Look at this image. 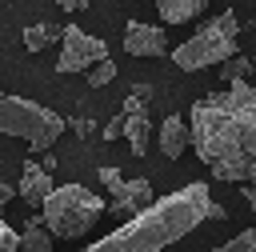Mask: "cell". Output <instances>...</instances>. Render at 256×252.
Wrapping results in <instances>:
<instances>
[{
	"label": "cell",
	"instance_id": "cell-1",
	"mask_svg": "<svg viewBox=\"0 0 256 252\" xmlns=\"http://www.w3.org/2000/svg\"><path fill=\"white\" fill-rule=\"evenodd\" d=\"M192 148L216 180L256 184V88L248 80L192 104Z\"/></svg>",
	"mask_w": 256,
	"mask_h": 252
},
{
	"label": "cell",
	"instance_id": "cell-2",
	"mask_svg": "<svg viewBox=\"0 0 256 252\" xmlns=\"http://www.w3.org/2000/svg\"><path fill=\"white\" fill-rule=\"evenodd\" d=\"M208 184H184L176 192H168L164 200H156L152 208H144L140 216L124 220L116 232H108L100 244L84 248V252H160L168 244H176L180 236H188L200 220H208Z\"/></svg>",
	"mask_w": 256,
	"mask_h": 252
},
{
	"label": "cell",
	"instance_id": "cell-3",
	"mask_svg": "<svg viewBox=\"0 0 256 252\" xmlns=\"http://www.w3.org/2000/svg\"><path fill=\"white\" fill-rule=\"evenodd\" d=\"M104 216V200L84 184H56L52 196L40 204V224L52 232V240H80L96 228Z\"/></svg>",
	"mask_w": 256,
	"mask_h": 252
},
{
	"label": "cell",
	"instance_id": "cell-4",
	"mask_svg": "<svg viewBox=\"0 0 256 252\" xmlns=\"http://www.w3.org/2000/svg\"><path fill=\"white\" fill-rule=\"evenodd\" d=\"M240 20H236V12H220V16H212L208 24H200L176 52H172V60H176V68H184V72H200V68H212V64H224L228 56H236L240 52Z\"/></svg>",
	"mask_w": 256,
	"mask_h": 252
},
{
	"label": "cell",
	"instance_id": "cell-5",
	"mask_svg": "<svg viewBox=\"0 0 256 252\" xmlns=\"http://www.w3.org/2000/svg\"><path fill=\"white\" fill-rule=\"evenodd\" d=\"M0 132L4 136H16V140H28L32 148H52L60 136H64V116L44 108V104H32L24 96H0Z\"/></svg>",
	"mask_w": 256,
	"mask_h": 252
},
{
	"label": "cell",
	"instance_id": "cell-6",
	"mask_svg": "<svg viewBox=\"0 0 256 252\" xmlns=\"http://www.w3.org/2000/svg\"><path fill=\"white\" fill-rule=\"evenodd\" d=\"M96 180L112 192V212H116V216H124V220H132V216H140L144 208H152V204H156L152 184H148L144 176H120L116 168H100V172H96Z\"/></svg>",
	"mask_w": 256,
	"mask_h": 252
},
{
	"label": "cell",
	"instance_id": "cell-7",
	"mask_svg": "<svg viewBox=\"0 0 256 252\" xmlns=\"http://www.w3.org/2000/svg\"><path fill=\"white\" fill-rule=\"evenodd\" d=\"M60 40H64V48L56 56V72H88L92 64H100L108 56V44L100 36L80 32L76 24H64V36Z\"/></svg>",
	"mask_w": 256,
	"mask_h": 252
},
{
	"label": "cell",
	"instance_id": "cell-8",
	"mask_svg": "<svg viewBox=\"0 0 256 252\" xmlns=\"http://www.w3.org/2000/svg\"><path fill=\"white\" fill-rule=\"evenodd\" d=\"M120 120H124V136H128L132 156H144L148 152V140H152V120H148L144 100L140 96H128L124 108H120Z\"/></svg>",
	"mask_w": 256,
	"mask_h": 252
},
{
	"label": "cell",
	"instance_id": "cell-9",
	"mask_svg": "<svg viewBox=\"0 0 256 252\" xmlns=\"http://www.w3.org/2000/svg\"><path fill=\"white\" fill-rule=\"evenodd\" d=\"M124 48H128L132 56H164V52H168V36H164V28H156V24L132 20V24L124 28Z\"/></svg>",
	"mask_w": 256,
	"mask_h": 252
},
{
	"label": "cell",
	"instance_id": "cell-10",
	"mask_svg": "<svg viewBox=\"0 0 256 252\" xmlns=\"http://www.w3.org/2000/svg\"><path fill=\"white\" fill-rule=\"evenodd\" d=\"M52 172H44L40 164H32V160H24V168H20V184H16V192L32 204V208H40L48 196H52Z\"/></svg>",
	"mask_w": 256,
	"mask_h": 252
},
{
	"label": "cell",
	"instance_id": "cell-11",
	"mask_svg": "<svg viewBox=\"0 0 256 252\" xmlns=\"http://www.w3.org/2000/svg\"><path fill=\"white\" fill-rule=\"evenodd\" d=\"M188 144H192L188 120H184V116H164V124H160V152H164L168 160H180Z\"/></svg>",
	"mask_w": 256,
	"mask_h": 252
},
{
	"label": "cell",
	"instance_id": "cell-12",
	"mask_svg": "<svg viewBox=\"0 0 256 252\" xmlns=\"http://www.w3.org/2000/svg\"><path fill=\"white\" fill-rule=\"evenodd\" d=\"M152 4H156L160 20H168V24H184L208 8V0H152Z\"/></svg>",
	"mask_w": 256,
	"mask_h": 252
},
{
	"label": "cell",
	"instance_id": "cell-13",
	"mask_svg": "<svg viewBox=\"0 0 256 252\" xmlns=\"http://www.w3.org/2000/svg\"><path fill=\"white\" fill-rule=\"evenodd\" d=\"M60 36H64V24L40 20V24H28V28H24V48H28V52H44V48H52Z\"/></svg>",
	"mask_w": 256,
	"mask_h": 252
},
{
	"label": "cell",
	"instance_id": "cell-14",
	"mask_svg": "<svg viewBox=\"0 0 256 252\" xmlns=\"http://www.w3.org/2000/svg\"><path fill=\"white\" fill-rule=\"evenodd\" d=\"M56 244H52V232L40 224V216H32L28 224H24V232H20V244H16V252H52Z\"/></svg>",
	"mask_w": 256,
	"mask_h": 252
},
{
	"label": "cell",
	"instance_id": "cell-15",
	"mask_svg": "<svg viewBox=\"0 0 256 252\" xmlns=\"http://www.w3.org/2000/svg\"><path fill=\"white\" fill-rule=\"evenodd\" d=\"M248 72H252V60H244V56L236 52V56H228V60L220 64V84H236V80H248Z\"/></svg>",
	"mask_w": 256,
	"mask_h": 252
},
{
	"label": "cell",
	"instance_id": "cell-16",
	"mask_svg": "<svg viewBox=\"0 0 256 252\" xmlns=\"http://www.w3.org/2000/svg\"><path fill=\"white\" fill-rule=\"evenodd\" d=\"M212 252H256V224H252V228H244L240 236H232L228 244H216Z\"/></svg>",
	"mask_w": 256,
	"mask_h": 252
},
{
	"label": "cell",
	"instance_id": "cell-17",
	"mask_svg": "<svg viewBox=\"0 0 256 252\" xmlns=\"http://www.w3.org/2000/svg\"><path fill=\"white\" fill-rule=\"evenodd\" d=\"M112 80H116V64H112V56H104L100 64L88 68V84H92V88H104V84H112Z\"/></svg>",
	"mask_w": 256,
	"mask_h": 252
},
{
	"label": "cell",
	"instance_id": "cell-18",
	"mask_svg": "<svg viewBox=\"0 0 256 252\" xmlns=\"http://www.w3.org/2000/svg\"><path fill=\"white\" fill-rule=\"evenodd\" d=\"M16 244H20V232H12V224L0 216V252H16Z\"/></svg>",
	"mask_w": 256,
	"mask_h": 252
},
{
	"label": "cell",
	"instance_id": "cell-19",
	"mask_svg": "<svg viewBox=\"0 0 256 252\" xmlns=\"http://www.w3.org/2000/svg\"><path fill=\"white\" fill-rule=\"evenodd\" d=\"M56 4H60L64 12H84V8H88V0H56Z\"/></svg>",
	"mask_w": 256,
	"mask_h": 252
},
{
	"label": "cell",
	"instance_id": "cell-20",
	"mask_svg": "<svg viewBox=\"0 0 256 252\" xmlns=\"http://www.w3.org/2000/svg\"><path fill=\"white\" fill-rule=\"evenodd\" d=\"M12 196H16V188H12V184H4V180H0V208H4V204H8V200H12Z\"/></svg>",
	"mask_w": 256,
	"mask_h": 252
},
{
	"label": "cell",
	"instance_id": "cell-21",
	"mask_svg": "<svg viewBox=\"0 0 256 252\" xmlns=\"http://www.w3.org/2000/svg\"><path fill=\"white\" fill-rule=\"evenodd\" d=\"M224 216H228V212H224V208L212 200V204H208V220H224Z\"/></svg>",
	"mask_w": 256,
	"mask_h": 252
},
{
	"label": "cell",
	"instance_id": "cell-22",
	"mask_svg": "<svg viewBox=\"0 0 256 252\" xmlns=\"http://www.w3.org/2000/svg\"><path fill=\"white\" fill-rule=\"evenodd\" d=\"M240 192H244V200H248V204H252V212H256V184H244Z\"/></svg>",
	"mask_w": 256,
	"mask_h": 252
},
{
	"label": "cell",
	"instance_id": "cell-23",
	"mask_svg": "<svg viewBox=\"0 0 256 252\" xmlns=\"http://www.w3.org/2000/svg\"><path fill=\"white\" fill-rule=\"evenodd\" d=\"M252 72H256V60H252Z\"/></svg>",
	"mask_w": 256,
	"mask_h": 252
},
{
	"label": "cell",
	"instance_id": "cell-24",
	"mask_svg": "<svg viewBox=\"0 0 256 252\" xmlns=\"http://www.w3.org/2000/svg\"><path fill=\"white\" fill-rule=\"evenodd\" d=\"M0 96H4V92H0Z\"/></svg>",
	"mask_w": 256,
	"mask_h": 252
}]
</instances>
